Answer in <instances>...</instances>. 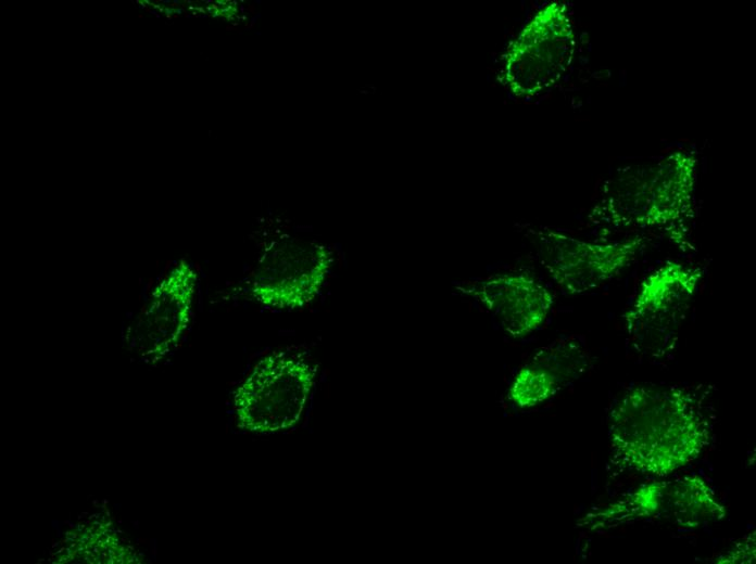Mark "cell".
<instances>
[{"label":"cell","mask_w":756,"mask_h":564,"mask_svg":"<svg viewBox=\"0 0 756 564\" xmlns=\"http://www.w3.org/2000/svg\"><path fill=\"white\" fill-rule=\"evenodd\" d=\"M645 246L635 235L618 241H583L555 232L540 236V258L554 282L567 294L600 289L618 277Z\"/></svg>","instance_id":"8992f818"},{"label":"cell","mask_w":756,"mask_h":564,"mask_svg":"<svg viewBox=\"0 0 756 564\" xmlns=\"http://www.w3.org/2000/svg\"><path fill=\"white\" fill-rule=\"evenodd\" d=\"M475 294L513 337L528 335L538 329L547 318L554 302L543 285L525 274L495 275L482 282Z\"/></svg>","instance_id":"9c48e42d"},{"label":"cell","mask_w":756,"mask_h":564,"mask_svg":"<svg viewBox=\"0 0 756 564\" xmlns=\"http://www.w3.org/2000/svg\"><path fill=\"white\" fill-rule=\"evenodd\" d=\"M332 257L322 245L289 242L277 245L259 261L252 277L251 295L275 309H298L320 292Z\"/></svg>","instance_id":"52a82bcc"},{"label":"cell","mask_w":756,"mask_h":564,"mask_svg":"<svg viewBox=\"0 0 756 564\" xmlns=\"http://www.w3.org/2000/svg\"><path fill=\"white\" fill-rule=\"evenodd\" d=\"M703 277L700 266L670 260L650 272L639 284L623 316L629 336L656 355L673 342Z\"/></svg>","instance_id":"5b68a950"},{"label":"cell","mask_w":756,"mask_h":564,"mask_svg":"<svg viewBox=\"0 0 756 564\" xmlns=\"http://www.w3.org/2000/svg\"><path fill=\"white\" fill-rule=\"evenodd\" d=\"M698 388L640 385L609 412L613 460L623 470L664 477L708 446L710 424Z\"/></svg>","instance_id":"6da1fadb"},{"label":"cell","mask_w":756,"mask_h":564,"mask_svg":"<svg viewBox=\"0 0 756 564\" xmlns=\"http://www.w3.org/2000/svg\"><path fill=\"white\" fill-rule=\"evenodd\" d=\"M136 554L126 547L108 524L93 523L83 531H73L64 541L56 562L131 563Z\"/></svg>","instance_id":"8fae6325"},{"label":"cell","mask_w":756,"mask_h":564,"mask_svg":"<svg viewBox=\"0 0 756 564\" xmlns=\"http://www.w3.org/2000/svg\"><path fill=\"white\" fill-rule=\"evenodd\" d=\"M717 563H754L755 531L738 542L727 554L719 556Z\"/></svg>","instance_id":"4fadbf2b"},{"label":"cell","mask_w":756,"mask_h":564,"mask_svg":"<svg viewBox=\"0 0 756 564\" xmlns=\"http://www.w3.org/2000/svg\"><path fill=\"white\" fill-rule=\"evenodd\" d=\"M560 380L545 367L532 362L519 370L509 388V398L520 408L544 402L556 393Z\"/></svg>","instance_id":"7c38bea8"},{"label":"cell","mask_w":756,"mask_h":564,"mask_svg":"<svg viewBox=\"0 0 756 564\" xmlns=\"http://www.w3.org/2000/svg\"><path fill=\"white\" fill-rule=\"evenodd\" d=\"M697 172V152L685 148L625 167L602 187L590 222L604 230L657 231L681 249H692Z\"/></svg>","instance_id":"7a4b0ae2"},{"label":"cell","mask_w":756,"mask_h":564,"mask_svg":"<svg viewBox=\"0 0 756 564\" xmlns=\"http://www.w3.org/2000/svg\"><path fill=\"white\" fill-rule=\"evenodd\" d=\"M316 374L317 364L301 355H266L234 394L237 426L259 435L294 428L308 405Z\"/></svg>","instance_id":"3957f363"},{"label":"cell","mask_w":756,"mask_h":564,"mask_svg":"<svg viewBox=\"0 0 756 564\" xmlns=\"http://www.w3.org/2000/svg\"><path fill=\"white\" fill-rule=\"evenodd\" d=\"M196 283V271L181 261L154 289L131 334L142 358L158 361L178 344L190 321Z\"/></svg>","instance_id":"ba28073f"},{"label":"cell","mask_w":756,"mask_h":564,"mask_svg":"<svg viewBox=\"0 0 756 564\" xmlns=\"http://www.w3.org/2000/svg\"><path fill=\"white\" fill-rule=\"evenodd\" d=\"M658 518L677 524L676 479L643 484L605 509L585 515L583 524L590 529H605L620 524Z\"/></svg>","instance_id":"30bf717a"},{"label":"cell","mask_w":756,"mask_h":564,"mask_svg":"<svg viewBox=\"0 0 756 564\" xmlns=\"http://www.w3.org/2000/svg\"><path fill=\"white\" fill-rule=\"evenodd\" d=\"M575 24L566 2L543 5L508 47L501 75L517 98L531 99L553 89L566 75L576 51Z\"/></svg>","instance_id":"277c9868"}]
</instances>
